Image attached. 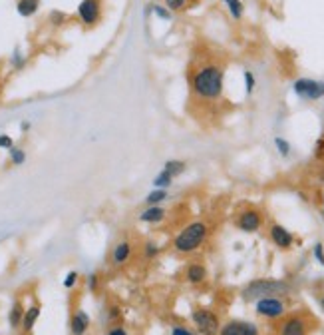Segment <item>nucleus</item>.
Listing matches in <instances>:
<instances>
[{
    "label": "nucleus",
    "instance_id": "2eb2a0df",
    "mask_svg": "<svg viewBox=\"0 0 324 335\" xmlns=\"http://www.w3.org/2000/svg\"><path fill=\"white\" fill-rule=\"evenodd\" d=\"M24 303L20 301V299H16L14 301V305H12V309H10V315H8V321H10V327L12 329H18L20 325H22V319H24Z\"/></svg>",
    "mask_w": 324,
    "mask_h": 335
},
{
    "label": "nucleus",
    "instance_id": "7c9ffc66",
    "mask_svg": "<svg viewBox=\"0 0 324 335\" xmlns=\"http://www.w3.org/2000/svg\"><path fill=\"white\" fill-rule=\"evenodd\" d=\"M171 335H193L189 329H185V327H181V325H173L171 327Z\"/></svg>",
    "mask_w": 324,
    "mask_h": 335
},
{
    "label": "nucleus",
    "instance_id": "dca6fc26",
    "mask_svg": "<svg viewBox=\"0 0 324 335\" xmlns=\"http://www.w3.org/2000/svg\"><path fill=\"white\" fill-rule=\"evenodd\" d=\"M165 214H167V212H165L163 208H159V206H149V208L139 216V220L145 223H157L165 218Z\"/></svg>",
    "mask_w": 324,
    "mask_h": 335
},
{
    "label": "nucleus",
    "instance_id": "2f4dec72",
    "mask_svg": "<svg viewBox=\"0 0 324 335\" xmlns=\"http://www.w3.org/2000/svg\"><path fill=\"white\" fill-rule=\"evenodd\" d=\"M50 18H52V22H54V24H60V22L64 20V14H62V12H52V14H50Z\"/></svg>",
    "mask_w": 324,
    "mask_h": 335
},
{
    "label": "nucleus",
    "instance_id": "f704fd0d",
    "mask_svg": "<svg viewBox=\"0 0 324 335\" xmlns=\"http://www.w3.org/2000/svg\"><path fill=\"white\" fill-rule=\"evenodd\" d=\"M320 305H322V307H324V297H322V299H320Z\"/></svg>",
    "mask_w": 324,
    "mask_h": 335
},
{
    "label": "nucleus",
    "instance_id": "9d476101",
    "mask_svg": "<svg viewBox=\"0 0 324 335\" xmlns=\"http://www.w3.org/2000/svg\"><path fill=\"white\" fill-rule=\"evenodd\" d=\"M270 239L278 245V247H282V249H286V247H290L292 245V241H294V237H292V233L286 229V227H282V225H278V223H274V225H270Z\"/></svg>",
    "mask_w": 324,
    "mask_h": 335
},
{
    "label": "nucleus",
    "instance_id": "ddd939ff",
    "mask_svg": "<svg viewBox=\"0 0 324 335\" xmlns=\"http://www.w3.org/2000/svg\"><path fill=\"white\" fill-rule=\"evenodd\" d=\"M306 333V327H304V321L300 317H290L284 321L280 335H304Z\"/></svg>",
    "mask_w": 324,
    "mask_h": 335
},
{
    "label": "nucleus",
    "instance_id": "aec40b11",
    "mask_svg": "<svg viewBox=\"0 0 324 335\" xmlns=\"http://www.w3.org/2000/svg\"><path fill=\"white\" fill-rule=\"evenodd\" d=\"M165 200H167V190H157V188H155L151 194H147L145 204H147V206H159Z\"/></svg>",
    "mask_w": 324,
    "mask_h": 335
},
{
    "label": "nucleus",
    "instance_id": "20e7f679",
    "mask_svg": "<svg viewBox=\"0 0 324 335\" xmlns=\"http://www.w3.org/2000/svg\"><path fill=\"white\" fill-rule=\"evenodd\" d=\"M195 327L199 329L201 335H217L221 331V323H219V317H217L213 311L209 309H195L193 315H191Z\"/></svg>",
    "mask_w": 324,
    "mask_h": 335
},
{
    "label": "nucleus",
    "instance_id": "0eeeda50",
    "mask_svg": "<svg viewBox=\"0 0 324 335\" xmlns=\"http://www.w3.org/2000/svg\"><path fill=\"white\" fill-rule=\"evenodd\" d=\"M78 16L88 26L96 24L100 20V0H82L78 6Z\"/></svg>",
    "mask_w": 324,
    "mask_h": 335
},
{
    "label": "nucleus",
    "instance_id": "6ab92c4d",
    "mask_svg": "<svg viewBox=\"0 0 324 335\" xmlns=\"http://www.w3.org/2000/svg\"><path fill=\"white\" fill-rule=\"evenodd\" d=\"M185 162H181V160H169V162H165V166H163V172H167L171 178H177V176H181L183 172H185Z\"/></svg>",
    "mask_w": 324,
    "mask_h": 335
},
{
    "label": "nucleus",
    "instance_id": "412c9836",
    "mask_svg": "<svg viewBox=\"0 0 324 335\" xmlns=\"http://www.w3.org/2000/svg\"><path fill=\"white\" fill-rule=\"evenodd\" d=\"M171 184H173V178H171L167 172H163V170L153 178V186H155L157 190H167Z\"/></svg>",
    "mask_w": 324,
    "mask_h": 335
},
{
    "label": "nucleus",
    "instance_id": "bb28decb",
    "mask_svg": "<svg viewBox=\"0 0 324 335\" xmlns=\"http://www.w3.org/2000/svg\"><path fill=\"white\" fill-rule=\"evenodd\" d=\"M157 254H159V247H157L155 243L147 241V243H145V258H149V260H151V258H155Z\"/></svg>",
    "mask_w": 324,
    "mask_h": 335
},
{
    "label": "nucleus",
    "instance_id": "b1692460",
    "mask_svg": "<svg viewBox=\"0 0 324 335\" xmlns=\"http://www.w3.org/2000/svg\"><path fill=\"white\" fill-rule=\"evenodd\" d=\"M187 0H165V8L171 12V10H181L185 6Z\"/></svg>",
    "mask_w": 324,
    "mask_h": 335
},
{
    "label": "nucleus",
    "instance_id": "a211bd4d",
    "mask_svg": "<svg viewBox=\"0 0 324 335\" xmlns=\"http://www.w3.org/2000/svg\"><path fill=\"white\" fill-rule=\"evenodd\" d=\"M40 6V0H18V14L20 16H32Z\"/></svg>",
    "mask_w": 324,
    "mask_h": 335
},
{
    "label": "nucleus",
    "instance_id": "f3484780",
    "mask_svg": "<svg viewBox=\"0 0 324 335\" xmlns=\"http://www.w3.org/2000/svg\"><path fill=\"white\" fill-rule=\"evenodd\" d=\"M207 276V272H205V268L203 266H199V264H191L189 268H187V281L189 283H201L203 279Z\"/></svg>",
    "mask_w": 324,
    "mask_h": 335
},
{
    "label": "nucleus",
    "instance_id": "4468645a",
    "mask_svg": "<svg viewBox=\"0 0 324 335\" xmlns=\"http://www.w3.org/2000/svg\"><path fill=\"white\" fill-rule=\"evenodd\" d=\"M129 254H131V245H129V241H119V243L113 247V254H111V262H113V266H121V264H125L127 258H129Z\"/></svg>",
    "mask_w": 324,
    "mask_h": 335
},
{
    "label": "nucleus",
    "instance_id": "f8f14e48",
    "mask_svg": "<svg viewBox=\"0 0 324 335\" xmlns=\"http://www.w3.org/2000/svg\"><path fill=\"white\" fill-rule=\"evenodd\" d=\"M38 317H40V305H38V303H32V305L24 311V319H22V325H20L24 335L32 333V329H34Z\"/></svg>",
    "mask_w": 324,
    "mask_h": 335
},
{
    "label": "nucleus",
    "instance_id": "393cba45",
    "mask_svg": "<svg viewBox=\"0 0 324 335\" xmlns=\"http://www.w3.org/2000/svg\"><path fill=\"white\" fill-rule=\"evenodd\" d=\"M153 12H155L161 20H169V18H171V12H169L165 6H159V4H155V6H153Z\"/></svg>",
    "mask_w": 324,
    "mask_h": 335
},
{
    "label": "nucleus",
    "instance_id": "7ed1b4c3",
    "mask_svg": "<svg viewBox=\"0 0 324 335\" xmlns=\"http://www.w3.org/2000/svg\"><path fill=\"white\" fill-rule=\"evenodd\" d=\"M288 289H290V285L280 279H257L245 287L243 297L247 301H251V299H261V297H270V295H280V293H286Z\"/></svg>",
    "mask_w": 324,
    "mask_h": 335
},
{
    "label": "nucleus",
    "instance_id": "a878e982",
    "mask_svg": "<svg viewBox=\"0 0 324 335\" xmlns=\"http://www.w3.org/2000/svg\"><path fill=\"white\" fill-rule=\"evenodd\" d=\"M245 86H247V92L251 94L253 90H255V76H253V72H245Z\"/></svg>",
    "mask_w": 324,
    "mask_h": 335
},
{
    "label": "nucleus",
    "instance_id": "6e6552de",
    "mask_svg": "<svg viewBox=\"0 0 324 335\" xmlns=\"http://www.w3.org/2000/svg\"><path fill=\"white\" fill-rule=\"evenodd\" d=\"M219 335H259L257 327L247 321H229L225 327H221Z\"/></svg>",
    "mask_w": 324,
    "mask_h": 335
},
{
    "label": "nucleus",
    "instance_id": "c756f323",
    "mask_svg": "<svg viewBox=\"0 0 324 335\" xmlns=\"http://www.w3.org/2000/svg\"><path fill=\"white\" fill-rule=\"evenodd\" d=\"M314 258L318 260V264H320V266H324V247H322V243H316V245H314Z\"/></svg>",
    "mask_w": 324,
    "mask_h": 335
},
{
    "label": "nucleus",
    "instance_id": "4be33fe9",
    "mask_svg": "<svg viewBox=\"0 0 324 335\" xmlns=\"http://www.w3.org/2000/svg\"><path fill=\"white\" fill-rule=\"evenodd\" d=\"M274 146H276V150H278V154H280V156H284V158H286V156L290 154V144H288L284 138L276 136V138H274Z\"/></svg>",
    "mask_w": 324,
    "mask_h": 335
},
{
    "label": "nucleus",
    "instance_id": "1a4fd4ad",
    "mask_svg": "<svg viewBox=\"0 0 324 335\" xmlns=\"http://www.w3.org/2000/svg\"><path fill=\"white\" fill-rule=\"evenodd\" d=\"M90 329V315L84 309H76L70 317V331L72 335H84Z\"/></svg>",
    "mask_w": 324,
    "mask_h": 335
},
{
    "label": "nucleus",
    "instance_id": "9b49d317",
    "mask_svg": "<svg viewBox=\"0 0 324 335\" xmlns=\"http://www.w3.org/2000/svg\"><path fill=\"white\" fill-rule=\"evenodd\" d=\"M237 225L243 229V231H257L261 227V214L257 210H247L239 216V222Z\"/></svg>",
    "mask_w": 324,
    "mask_h": 335
},
{
    "label": "nucleus",
    "instance_id": "cd10ccee",
    "mask_svg": "<svg viewBox=\"0 0 324 335\" xmlns=\"http://www.w3.org/2000/svg\"><path fill=\"white\" fill-rule=\"evenodd\" d=\"M0 148H4V150H10V148H14V142H12V138H10V136H6V134H0Z\"/></svg>",
    "mask_w": 324,
    "mask_h": 335
},
{
    "label": "nucleus",
    "instance_id": "c85d7f7f",
    "mask_svg": "<svg viewBox=\"0 0 324 335\" xmlns=\"http://www.w3.org/2000/svg\"><path fill=\"white\" fill-rule=\"evenodd\" d=\"M76 281H78V274H76V272H70V274L66 276V279H64V287H74Z\"/></svg>",
    "mask_w": 324,
    "mask_h": 335
},
{
    "label": "nucleus",
    "instance_id": "f257e3e1",
    "mask_svg": "<svg viewBox=\"0 0 324 335\" xmlns=\"http://www.w3.org/2000/svg\"><path fill=\"white\" fill-rule=\"evenodd\" d=\"M193 92L203 100H215L223 92V72L219 66H203L193 76Z\"/></svg>",
    "mask_w": 324,
    "mask_h": 335
},
{
    "label": "nucleus",
    "instance_id": "72a5a7b5",
    "mask_svg": "<svg viewBox=\"0 0 324 335\" xmlns=\"http://www.w3.org/2000/svg\"><path fill=\"white\" fill-rule=\"evenodd\" d=\"M96 283H98V276H90V281H88V285H90L92 289H96Z\"/></svg>",
    "mask_w": 324,
    "mask_h": 335
},
{
    "label": "nucleus",
    "instance_id": "473e14b6",
    "mask_svg": "<svg viewBox=\"0 0 324 335\" xmlns=\"http://www.w3.org/2000/svg\"><path fill=\"white\" fill-rule=\"evenodd\" d=\"M108 335H127V333H125V329H123V327H113V329H109Z\"/></svg>",
    "mask_w": 324,
    "mask_h": 335
},
{
    "label": "nucleus",
    "instance_id": "39448f33",
    "mask_svg": "<svg viewBox=\"0 0 324 335\" xmlns=\"http://www.w3.org/2000/svg\"><path fill=\"white\" fill-rule=\"evenodd\" d=\"M292 88L300 98H306V100H318L324 96V82H316V80H310V78L296 80Z\"/></svg>",
    "mask_w": 324,
    "mask_h": 335
},
{
    "label": "nucleus",
    "instance_id": "5701e85b",
    "mask_svg": "<svg viewBox=\"0 0 324 335\" xmlns=\"http://www.w3.org/2000/svg\"><path fill=\"white\" fill-rule=\"evenodd\" d=\"M24 160H26V154H24V150H20V148H10V162H12L14 166H20V164H24Z\"/></svg>",
    "mask_w": 324,
    "mask_h": 335
},
{
    "label": "nucleus",
    "instance_id": "f03ea898",
    "mask_svg": "<svg viewBox=\"0 0 324 335\" xmlns=\"http://www.w3.org/2000/svg\"><path fill=\"white\" fill-rule=\"evenodd\" d=\"M205 237H207V225L203 222H193L177 233L173 245L179 254H191L205 241Z\"/></svg>",
    "mask_w": 324,
    "mask_h": 335
},
{
    "label": "nucleus",
    "instance_id": "423d86ee",
    "mask_svg": "<svg viewBox=\"0 0 324 335\" xmlns=\"http://www.w3.org/2000/svg\"><path fill=\"white\" fill-rule=\"evenodd\" d=\"M257 313L269 319H276L280 315H284V303L276 297H261L257 301Z\"/></svg>",
    "mask_w": 324,
    "mask_h": 335
},
{
    "label": "nucleus",
    "instance_id": "c9c22d12",
    "mask_svg": "<svg viewBox=\"0 0 324 335\" xmlns=\"http://www.w3.org/2000/svg\"><path fill=\"white\" fill-rule=\"evenodd\" d=\"M225 2H227V4H229V2H233V0H225Z\"/></svg>",
    "mask_w": 324,
    "mask_h": 335
}]
</instances>
